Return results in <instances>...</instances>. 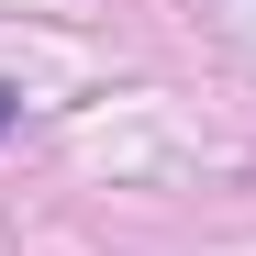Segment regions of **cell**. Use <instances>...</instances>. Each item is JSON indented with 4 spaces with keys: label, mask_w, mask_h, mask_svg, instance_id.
Instances as JSON below:
<instances>
[{
    "label": "cell",
    "mask_w": 256,
    "mask_h": 256,
    "mask_svg": "<svg viewBox=\"0 0 256 256\" xmlns=\"http://www.w3.org/2000/svg\"><path fill=\"white\" fill-rule=\"evenodd\" d=\"M12 112H22V90H12V78H0V134H12Z\"/></svg>",
    "instance_id": "cell-1"
}]
</instances>
